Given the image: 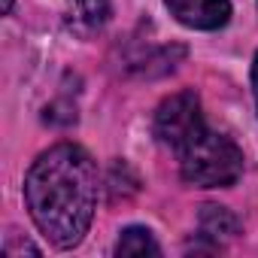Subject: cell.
Here are the masks:
<instances>
[{"label":"cell","mask_w":258,"mask_h":258,"mask_svg":"<svg viewBox=\"0 0 258 258\" xmlns=\"http://www.w3.org/2000/svg\"><path fill=\"white\" fill-rule=\"evenodd\" d=\"M25 201L34 225L52 246H79L97 207L94 158L76 143L52 146L31 164Z\"/></svg>","instance_id":"1"},{"label":"cell","mask_w":258,"mask_h":258,"mask_svg":"<svg viewBox=\"0 0 258 258\" xmlns=\"http://www.w3.org/2000/svg\"><path fill=\"white\" fill-rule=\"evenodd\" d=\"M155 137L158 143L170 149H182L188 140H195L204 131V115H201V100L195 91H176L170 94L158 112H155Z\"/></svg>","instance_id":"3"},{"label":"cell","mask_w":258,"mask_h":258,"mask_svg":"<svg viewBox=\"0 0 258 258\" xmlns=\"http://www.w3.org/2000/svg\"><path fill=\"white\" fill-rule=\"evenodd\" d=\"M115 255L121 258H127V255H161V246L155 243V237H152V231H146V228H124L121 231V237H118V243H115Z\"/></svg>","instance_id":"7"},{"label":"cell","mask_w":258,"mask_h":258,"mask_svg":"<svg viewBox=\"0 0 258 258\" xmlns=\"http://www.w3.org/2000/svg\"><path fill=\"white\" fill-rule=\"evenodd\" d=\"M252 91H255V106H258V55H255V64H252Z\"/></svg>","instance_id":"8"},{"label":"cell","mask_w":258,"mask_h":258,"mask_svg":"<svg viewBox=\"0 0 258 258\" xmlns=\"http://www.w3.org/2000/svg\"><path fill=\"white\" fill-rule=\"evenodd\" d=\"M13 10V0H4V13H10Z\"/></svg>","instance_id":"9"},{"label":"cell","mask_w":258,"mask_h":258,"mask_svg":"<svg viewBox=\"0 0 258 258\" xmlns=\"http://www.w3.org/2000/svg\"><path fill=\"white\" fill-rule=\"evenodd\" d=\"M170 16L195 31H219L231 19L228 0H164Z\"/></svg>","instance_id":"4"},{"label":"cell","mask_w":258,"mask_h":258,"mask_svg":"<svg viewBox=\"0 0 258 258\" xmlns=\"http://www.w3.org/2000/svg\"><path fill=\"white\" fill-rule=\"evenodd\" d=\"M182 179L201 188H228L243 173V152L225 134L204 131L179 149Z\"/></svg>","instance_id":"2"},{"label":"cell","mask_w":258,"mask_h":258,"mask_svg":"<svg viewBox=\"0 0 258 258\" xmlns=\"http://www.w3.org/2000/svg\"><path fill=\"white\" fill-rule=\"evenodd\" d=\"M109 22V0H67V25L76 34H94Z\"/></svg>","instance_id":"5"},{"label":"cell","mask_w":258,"mask_h":258,"mask_svg":"<svg viewBox=\"0 0 258 258\" xmlns=\"http://www.w3.org/2000/svg\"><path fill=\"white\" fill-rule=\"evenodd\" d=\"M237 231H240V225H237V216L231 210L216 207V204H207L201 210V234L204 237L219 243V240H231Z\"/></svg>","instance_id":"6"}]
</instances>
